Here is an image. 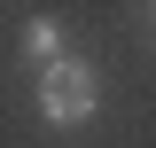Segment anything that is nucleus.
<instances>
[{
  "mask_svg": "<svg viewBox=\"0 0 156 148\" xmlns=\"http://www.w3.org/2000/svg\"><path fill=\"white\" fill-rule=\"evenodd\" d=\"M94 109H101V78H94V62L78 55H62V62H47L39 70V117L55 132H78V125H94Z\"/></svg>",
  "mask_w": 156,
  "mask_h": 148,
  "instance_id": "f257e3e1",
  "label": "nucleus"
},
{
  "mask_svg": "<svg viewBox=\"0 0 156 148\" xmlns=\"http://www.w3.org/2000/svg\"><path fill=\"white\" fill-rule=\"evenodd\" d=\"M62 55H70V39H62L55 16H31L23 23V62H31V70H47V62H62Z\"/></svg>",
  "mask_w": 156,
  "mask_h": 148,
  "instance_id": "f03ea898",
  "label": "nucleus"
},
{
  "mask_svg": "<svg viewBox=\"0 0 156 148\" xmlns=\"http://www.w3.org/2000/svg\"><path fill=\"white\" fill-rule=\"evenodd\" d=\"M148 8H156V0H148Z\"/></svg>",
  "mask_w": 156,
  "mask_h": 148,
  "instance_id": "7ed1b4c3",
  "label": "nucleus"
}]
</instances>
